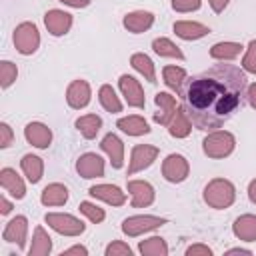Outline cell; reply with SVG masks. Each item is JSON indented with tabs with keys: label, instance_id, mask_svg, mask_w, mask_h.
<instances>
[{
	"label": "cell",
	"instance_id": "obj_1",
	"mask_svg": "<svg viewBox=\"0 0 256 256\" xmlns=\"http://www.w3.org/2000/svg\"><path fill=\"white\" fill-rule=\"evenodd\" d=\"M248 90L246 74L234 64H214L194 74L180 90L182 106L198 130H214L244 106Z\"/></svg>",
	"mask_w": 256,
	"mask_h": 256
},
{
	"label": "cell",
	"instance_id": "obj_2",
	"mask_svg": "<svg viewBox=\"0 0 256 256\" xmlns=\"http://www.w3.org/2000/svg\"><path fill=\"white\" fill-rule=\"evenodd\" d=\"M236 198L234 186L224 178H214L204 188V200L212 208H228Z\"/></svg>",
	"mask_w": 256,
	"mask_h": 256
},
{
	"label": "cell",
	"instance_id": "obj_3",
	"mask_svg": "<svg viewBox=\"0 0 256 256\" xmlns=\"http://www.w3.org/2000/svg\"><path fill=\"white\" fill-rule=\"evenodd\" d=\"M40 44V34H38V28L32 24V22H22L16 26L14 30V46L20 54H32L36 52Z\"/></svg>",
	"mask_w": 256,
	"mask_h": 256
},
{
	"label": "cell",
	"instance_id": "obj_4",
	"mask_svg": "<svg viewBox=\"0 0 256 256\" xmlns=\"http://www.w3.org/2000/svg\"><path fill=\"white\" fill-rule=\"evenodd\" d=\"M206 156L210 158H224L234 150V136L230 132H212L202 142Z\"/></svg>",
	"mask_w": 256,
	"mask_h": 256
},
{
	"label": "cell",
	"instance_id": "obj_5",
	"mask_svg": "<svg viewBox=\"0 0 256 256\" xmlns=\"http://www.w3.org/2000/svg\"><path fill=\"white\" fill-rule=\"evenodd\" d=\"M162 224H166V220L158 218V216H130L122 222V232L128 236H138V234L154 230Z\"/></svg>",
	"mask_w": 256,
	"mask_h": 256
},
{
	"label": "cell",
	"instance_id": "obj_6",
	"mask_svg": "<svg viewBox=\"0 0 256 256\" xmlns=\"http://www.w3.org/2000/svg\"><path fill=\"white\" fill-rule=\"evenodd\" d=\"M158 156V148L156 146H148V144H138L132 148V158H130V166H128V176L148 168Z\"/></svg>",
	"mask_w": 256,
	"mask_h": 256
},
{
	"label": "cell",
	"instance_id": "obj_7",
	"mask_svg": "<svg viewBox=\"0 0 256 256\" xmlns=\"http://www.w3.org/2000/svg\"><path fill=\"white\" fill-rule=\"evenodd\" d=\"M46 222L64 236H78L84 232V224L70 214H46Z\"/></svg>",
	"mask_w": 256,
	"mask_h": 256
},
{
	"label": "cell",
	"instance_id": "obj_8",
	"mask_svg": "<svg viewBox=\"0 0 256 256\" xmlns=\"http://www.w3.org/2000/svg\"><path fill=\"white\" fill-rule=\"evenodd\" d=\"M162 174L168 182H182L188 176V162L180 154H170L162 164Z\"/></svg>",
	"mask_w": 256,
	"mask_h": 256
},
{
	"label": "cell",
	"instance_id": "obj_9",
	"mask_svg": "<svg viewBox=\"0 0 256 256\" xmlns=\"http://www.w3.org/2000/svg\"><path fill=\"white\" fill-rule=\"evenodd\" d=\"M76 170L82 178H98L104 174V160L98 154H82L76 162Z\"/></svg>",
	"mask_w": 256,
	"mask_h": 256
},
{
	"label": "cell",
	"instance_id": "obj_10",
	"mask_svg": "<svg viewBox=\"0 0 256 256\" xmlns=\"http://www.w3.org/2000/svg\"><path fill=\"white\" fill-rule=\"evenodd\" d=\"M128 192L132 194V206L134 208L150 206L154 202V188L144 180H130L128 182Z\"/></svg>",
	"mask_w": 256,
	"mask_h": 256
},
{
	"label": "cell",
	"instance_id": "obj_11",
	"mask_svg": "<svg viewBox=\"0 0 256 256\" xmlns=\"http://www.w3.org/2000/svg\"><path fill=\"white\" fill-rule=\"evenodd\" d=\"M44 24L48 28L50 34L54 36H62L70 30L72 26V16L68 12H62V10H48L46 16H44Z\"/></svg>",
	"mask_w": 256,
	"mask_h": 256
},
{
	"label": "cell",
	"instance_id": "obj_12",
	"mask_svg": "<svg viewBox=\"0 0 256 256\" xmlns=\"http://www.w3.org/2000/svg\"><path fill=\"white\" fill-rule=\"evenodd\" d=\"M120 90H122V94H124V98H126V102L130 106H134V108H142L144 106V92H142V88H140L136 78H132L128 74L120 76Z\"/></svg>",
	"mask_w": 256,
	"mask_h": 256
},
{
	"label": "cell",
	"instance_id": "obj_13",
	"mask_svg": "<svg viewBox=\"0 0 256 256\" xmlns=\"http://www.w3.org/2000/svg\"><path fill=\"white\" fill-rule=\"evenodd\" d=\"M66 100L72 108L80 110L90 102V86L86 80H74L66 90Z\"/></svg>",
	"mask_w": 256,
	"mask_h": 256
},
{
	"label": "cell",
	"instance_id": "obj_14",
	"mask_svg": "<svg viewBox=\"0 0 256 256\" xmlns=\"http://www.w3.org/2000/svg\"><path fill=\"white\" fill-rule=\"evenodd\" d=\"M24 136L26 140L36 146V148H48L50 140H52V132L48 126L40 124V122H30L26 128H24Z\"/></svg>",
	"mask_w": 256,
	"mask_h": 256
},
{
	"label": "cell",
	"instance_id": "obj_15",
	"mask_svg": "<svg viewBox=\"0 0 256 256\" xmlns=\"http://www.w3.org/2000/svg\"><path fill=\"white\" fill-rule=\"evenodd\" d=\"M100 148L110 156V162L114 168H122L124 164V144L116 134H106L100 142Z\"/></svg>",
	"mask_w": 256,
	"mask_h": 256
},
{
	"label": "cell",
	"instance_id": "obj_16",
	"mask_svg": "<svg viewBox=\"0 0 256 256\" xmlns=\"http://www.w3.org/2000/svg\"><path fill=\"white\" fill-rule=\"evenodd\" d=\"M0 184L6 192H10L14 198H24L26 194V186L22 182V178L16 174V170L12 168H2L0 170Z\"/></svg>",
	"mask_w": 256,
	"mask_h": 256
},
{
	"label": "cell",
	"instance_id": "obj_17",
	"mask_svg": "<svg viewBox=\"0 0 256 256\" xmlns=\"http://www.w3.org/2000/svg\"><path fill=\"white\" fill-rule=\"evenodd\" d=\"M90 194L94 198H100L112 206H122L126 202V196L124 192L118 188V186H112V184H98V186H92L90 188Z\"/></svg>",
	"mask_w": 256,
	"mask_h": 256
},
{
	"label": "cell",
	"instance_id": "obj_18",
	"mask_svg": "<svg viewBox=\"0 0 256 256\" xmlns=\"http://www.w3.org/2000/svg\"><path fill=\"white\" fill-rule=\"evenodd\" d=\"M26 230H28V222L24 216H16L6 224L4 230V240L6 242H16L20 248H24L26 242Z\"/></svg>",
	"mask_w": 256,
	"mask_h": 256
},
{
	"label": "cell",
	"instance_id": "obj_19",
	"mask_svg": "<svg viewBox=\"0 0 256 256\" xmlns=\"http://www.w3.org/2000/svg\"><path fill=\"white\" fill-rule=\"evenodd\" d=\"M156 106L160 108V112L154 114V120L158 124H168L170 118L176 114V100H174V96H170L168 92H158L156 94Z\"/></svg>",
	"mask_w": 256,
	"mask_h": 256
},
{
	"label": "cell",
	"instance_id": "obj_20",
	"mask_svg": "<svg viewBox=\"0 0 256 256\" xmlns=\"http://www.w3.org/2000/svg\"><path fill=\"white\" fill-rule=\"evenodd\" d=\"M154 22V16L150 12H144V10H138V12H130L124 16V26L134 32V34H140L144 30H148Z\"/></svg>",
	"mask_w": 256,
	"mask_h": 256
},
{
	"label": "cell",
	"instance_id": "obj_21",
	"mask_svg": "<svg viewBox=\"0 0 256 256\" xmlns=\"http://www.w3.org/2000/svg\"><path fill=\"white\" fill-rule=\"evenodd\" d=\"M234 234L240 240L254 242L256 240V216L244 214V216L236 218V222H234Z\"/></svg>",
	"mask_w": 256,
	"mask_h": 256
},
{
	"label": "cell",
	"instance_id": "obj_22",
	"mask_svg": "<svg viewBox=\"0 0 256 256\" xmlns=\"http://www.w3.org/2000/svg\"><path fill=\"white\" fill-rule=\"evenodd\" d=\"M174 32H176L180 38H184V40H196V38L206 36L210 30H208V26H204V24L184 20V22H176V24H174Z\"/></svg>",
	"mask_w": 256,
	"mask_h": 256
},
{
	"label": "cell",
	"instance_id": "obj_23",
	"mask_svg": "<svg viewBox=\"0 0 256 256\" xmlns=\"http://www.w3.org/2000/svg\"><path fill=\"white\" fill-rule=\"evenodd\" d=\"M68 200V190L62 184H50L42 190V204L44 206H62Z\"/></svg>",
	"mask_w": 256,
	"mask_h": 256
},
{
	"label": "cell",
	"instance_id": "obj_24",
	"mask_svg": "<svg viewBox=\"0 0 256 256\" xmlns=\"http://www.w3.org/2000/svg\"><path fill=\"white\" fill-rule=\"evenodd\" d=\"M118 128L130 136H140V134H148L150 128L146 124V120L142 116H128V118H120L118 120Z\"/></svg>",
	"mask_w": 256,
	"mask_h": 256
},
{
	"label": "cell",
	"instance_id": "obj_25",
	"mask_svg": "<svg viewBox=\"0 0 256 256\" xmlns=\"http://www.w3.org/2000/svg\"><path fill=\"white\" fill-rule=\"evenodd\" d=\"M190 128H192V122H190V118H188L184 106H182V108H176L174 120H172V124H170V134H172L174 138H184V136L190 134Z\"/></svg>",
	"mask_w": 256,
	"mask_h": 256
},
{
	"label": "cell",
	"instance_id": "obj_26",
	"mask_svg": "<svg viewBox=\"0 0 256 256\" xmlns=\"http://www.w3.org/2000/svg\"><path fill=\"white\" fill-rule=\"evenodd\" d=\"M20 166H22V172L26 174V178H28L32 184H34V182H38V180L42 178L44 164H42V160H40L38 156H34V154H26V156L22 158Z\"/></svg>",
	"mask_w": 256,
	"mask_h": 256
},
{
	"label": "cell",
	"instance_id": "obj_27",
	"mask_svg": "<svg viewBox=\"0 0 256 256\" xmlns=\"http://www.w3.org/2000/svg\"><path fill=\"white\" fill-rule=\"evenodd\" d=\"M76 128L80 130V134L84 136V138H94L96 134H98V130L102 128V120H100V116H96V114H86V116H80L78 120H76Z\"/></svg>",
	"mask_w": 256,
	"mask_h": 256
},
{
	"label": "cell",
	"instance_id": "obj_28",
	"mask_svg": "<svg viewBox=\"0 0 256 256\" xmlns=\"http://www.w3.org/2000/svg\"><path fill=\"white\" fill-rule=\"evenodd\" d=\"M242 46L238 42H218L210 48V56L216 60H232L240 54Z\"/></svg>",
	"mask_w": 256,
	"mask_h": 256
},
{
	"label": "cell",
	"instance_id": "obj_29",
	"mask_svg": "<svg viewBox=\"0 0 256 256\" xmlns=\"http://www.w3.org/2000/svg\"><path fill=\"white\" fill-rule=\"evenodd\" d=\"M52 248V242H50V236L44 232V228H36L34 230V238H32V246H30V256H46Z\"/></svg>",
	"mask_w": 256,
	"mask_h": 256
},
{
	"label": "cell",
	"instance_id": "obj_30",
	"mask_svg": "<svg viewBox=\"0 0 256 256\" xmlns=\"http://www.w3.org/2000/svg\"><path fill=\"white\" fill-rule=\"evenodd\" d=\"M130 64L140 72V74H144V78L148 80V82H156V72H154V64H152V60L146 56V54H132V58H130Z\"/></svg>",
	"mask_w": 256,
	"mask_h": 256
},
{
	"label": "cell",
	"instance_id": "obj_31",
	"mask_svg": "<svg viewBox=\"0 0 256 256\" xmlns=\"http://www.w3.org/2000/svg\"><path fill=\"white\" fill-rule=\"evenodd\" d=\"M98 98H100V104L104 106V110H108V112H112V114L122 110V104H120V100H118V96H116V92H114V88H112L110 84L100 86Z\"/></svg>",
	"mask_w": 256,
	"mask_h": 256
},
{
	"label": "cell",
	"instance_id": "obj_32",
	"mask_svg": "<svg viewBox=\"0 0 256 256\" xmlns=\"http://www.w3.org/2000/svg\"><path fill=\"white\" fill-rule=\"evenodd\" d=\"M138 250H140L144 256H166V254H168V246H166L164 238H158V236L140 242Z\"/></svg>",
	"mask_w": 256,
	"mask_h": 256
},
{
	"label": "cell",
	"instance_id": "obj_33",
	"mask_svg": "<svg viewBox=\"0 0 256 256\" xmlns=\"http://www.w3.org/2000/svg\"><path fill=\"white\" fill-rule=\"evenodd\" d=\"M152 48H154V52L160 54V56H170V58H178V60L184 58L182 50H180L174 42H170L168 38H156V40L152 42Z\"/></svg>",
	"mask_w": 256,
	"mask_h": 256
},
{
	"label": "cell",
	"instance_id": "obj_34",
	"mask_svg": "<svg viewBox=\"0 0 256 256\" xmlns=\"http://www.w3.org/2000/svg\"><path fill=\"white\" fill-rule=\"evenodd\" d=\"M162 72H164V82H166L172 90L180 92V90H182V84H184V80H186V72H184L182 68H176V66H166Z\"/></svg>",
	"mask_w": 256,
	"mask_h": 256
},
{
	"label": "cell",
	"instance_id": "obj_35",
	"mask_svg": "<svg viewBox=\"0 0 256 256\" xmlns=\"http://www.w3.org/2000/svg\"><path fill=\"white\" fill-rule=\"evenodd\" d=\"M16 74H18V70L12 62H8V60L0 62V86L2 88H8L16 80Z\"/></svg>",
	"mask_w": 256,
	"mask_h": 256
},
{
	"label": "cell",
	"instance_id": "obj_36",
	"mask_svg": "<svg viewBox=\"0 0 256 256\" xmlns=\"http://www.w3.org/2000/svg\"><path fill=\"white\" fill-rule=\"evenodd\" d=\"M80 212H82L84 216H88L94 224H98V222L104 220V210L98 208V206L92 204V202H80Z\"/></svg>",
	"mask_w": 256,
	"mask_h": 256
},
{
	"label": "cell",
	"instance_id": "obj_37",
	"mask_svg": "<svg viewBox=\"0 0 256 256\" xmlns=\"http://www.w3.org/2000/svg\"><path fill=\"white\" fill-rule=\"evenodd\" d=\"M242 66H244V70L256 74V40H252L248 44V52H246V56L242 60Z\"/></svg>",
	"mask_w": 256,
	"mask_h": 256
},
{
	"label": "cell",
	"instance_id": "obj_38",
	"mask_svg": "<svg viewBox=\"0 0 256 256\" xmlns=\"http://www.w3.org/2000/svg\"><path fill=\"white\" fill-rule=\"evenodd\" d=\"M130 254H132V250L124 242H112L106 248V256H130Z\"/></svg>",
	"mask_w": 256,
	"mask_h": 256
},
{
	"label": "cell",
	"instance_id": "obj_39",
	"mask_svg": "<svg viewBox=\"0 0 256 256\" xmlns=\"http://www.w3.org/2000/svg\"><path fill=\"white\" fill-rule=\"evenodd\" d=\"M172 8L178 12H190L200 8V0H172Z\"/></svg>",
	"mask_w": 256,
	"mask_h": 256
},
{
	"label": "cell",
	"instance_id": "obj_40",
	"mask_svg": "<svg viewBox=\"0 0 256 256\" xmlns=\"http://www.w3.org/2000/svg\"><path fill=\"white\" fill-rule=\"evenodd\" d=\"M12 130H10V126L8 124H0V146L2 148H8L10 144H12Z\"/></svg>",
	"mask_w": 256,
	"mask_h": 256
},
{
	"label": "cell",
	"instance_id": "obj_41",
	"mask_svg": "<svg viewBox=\"0 0 256 256\" xmlns=\"http://www.w3.org/2000/svg\"><path fill=\"white\" fill-rule=\"evenodd\" d=\"M186 254H188V256H198V254H202V256H210V254H212V250H210L208 246L194 244V246H190V248L186 250Z\"/></svg>",
	"mask_w": 256,
	"mask_h": 256
},
{
	"label": "cell",
	"instance_id": "obj_42",
	"mask_svg": "<svg viewBox=\"0 0 256 256\" xmlns=\"http://www.w3.org/2000/svg\"><path fill=\"white\" fill-rule=\"evenodd\" d=\"M246 100H248V104L256 110V82H254L252 86H248V90H246Z\"/></svg>",
	"mask_w": 256,
	"mask_h": 256
},
{
	"label": "cell",
	"instance_id": "obj_43",
	"mask_svg": "<svg viewBox=\"0 0 256 256\" xmlns=\"http://www.w3.org/2000/svg\"><path fill=\"white\" fill-rule=\"evenodd\" d=\"M228 2H230V0H210V6H212V10H214V12H218V14H220V12L228 6Z\"/></svg>",
	"mask_w": 256,
	"mask_h": 256
},
{
	"label": "cell",
	"instance_id": "obj_44",
	"mask_svg": "<svg viewBox=\"0 0 256 256\" xmlns=\"http://www.w3.org/2000/svg\"><path fill=\"white\" fill-rule=\"evenodd\" d=\"M60 2H64V4H68L72 8H84V6L90 4V0H60Z\"/></svg>",
	"mask_w": 256,
	"mask_h": 256
},
{
	"label": "cell",
	"instance_id": "obj_45",
	"mask_svg": "<svg viewBox=\"0 0 256 256\" xmlns=\"http://www.w3.org/2000/svg\"><path fill=\"white\" fill-rule=\"evenodd\" d=\"M88 250L84 248V246H74V248H68V250H64V256H70V254H86Z\"/></svg>",
	"mask_w": 256,
	"mask_h": 256
},
{
	"label": "cell",
	"instance_id": "obj_46",
	"mask_svg": "<svg viewBox=\"0 0 256 256\" xmlns=\"http://www.w3.org/2000/svg\"><path fill=\"white\" fill-rule=\"evenodd\" d=\"M10 210H12V204L2 196V198H0V212H2V214H8Z\"/></svg>",
	"mask_w": 256,
	"mask_h": 256
},
{
	"label": "cell",
	"instance_id": "obj_47",
	"mask_svg": "<svg viewBox=\"0 0 256 256\" xmlns=\"http://www.w3.org/2000/svg\"><path fill=\"white\" fill-rule=\"evenodd\" d=\"M248 196H250V200L256 204V180L250 182V186H248Z\"/></svg>",
	"mask_w": 256,
	"mask_h": 256
},
{
	"label": "cell",
	"instance_id": "obj_48",
	"mask_svg": "<svg viewBox=\"0 0 256 256\" xmlns=\"http://www.w3.org/2000/svg\"><path fill=\"white\" fill-rule=\"evenodd\" d=\"M250 254V250H244V248H232V250H228V254Z\"/></svg>",
	"mask_w": 256,
	"mask_h": 256
}]
</instances>
